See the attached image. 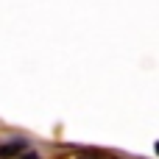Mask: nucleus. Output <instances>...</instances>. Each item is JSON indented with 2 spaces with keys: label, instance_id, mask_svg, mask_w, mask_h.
<instances>
[{
  "label": "nucleus",
  "instance_id": "f257e3e1",
  "mask_svg": "<svg viewBox=\"0 0 159 159\" xmlns=\"http://www.w3.org/2000/svg\"><path fill=\"white\" fill-rule=\"evenodd\" d=\"M22 159H42V157H39V154H34V151H25V154H22Z\"/></svg>",
  "mask_w": 159,
  "mask_h": 159
},
{
  "label": "nucleus",
  "instance_id": "f03ea898",
  "mask_svg": "<svg viewBox=\"0 0 159 159\" xmlns=\"http://www.w3.org/2000/svg\"><path fill=\"white\" fill-rule=\"evenodd\" d=\"M157 154H159V143H157Z\"/></svg>",
  "mask_w": 159,
  "mask_h": 159
}]
</instances>
